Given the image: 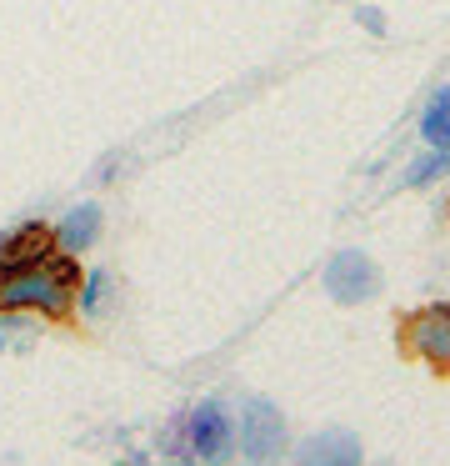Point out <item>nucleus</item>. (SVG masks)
Masks as SVG:
<instances>
[{"instance_id":"nucleus-2","label":"nucleus","mask_w":450,"mask_h":466,"mask_svg":"<svg viewBox=\"0 0 450 466\" xmlns=\"http://www.w3.org/2000/svg\"><path fill=\"white\" fill-rule=\"evenodd\" d=\"M285 416H280L275 401L265 396H250L245 411H240V426H235V446L250 456V461H275L285 451Z\"/></svg>"},{"instance_id":"nucleus-1","label":"nucleus","mask_w":450,"mask_h":466,"mask_svg":"<svg viewBox=\"0 0 450 466\" xmlns=\"http://www.w3.org/2000/svg\"><path fill=\"white\" fill-rule=\"evenodd\" d=\"M75 296V261L65 251H40L25 261L0 266V311H45L65 316Z\"/></svg>"},{"instance_id":"nucleus-6","label":"nucleus","mask_w":450,"mask_h":466,"mask_svg":"<svg viewBox=\"0 0 450 466\" xmlns=\"http://www.w3.org/2000/svg\"><path fill=\"white\" fill-rule=\"evenodd\" d=\"M360 461H365V451H360L355 431H340V426L315 431L295 446V466H360Z\"/></svg>"},{"instance_id":"nucleus-12","label":"nucleus","mask_w":450,"mask_h":466,"mask_svg":"<svg viewBox=\"0 0 450 466\" xmlns=\"http://www.w3.org/2000/svg\"><path fill=\"white\" fill-rule=\"evenodd\" d=\"M360 25H365V31H385V15H380V11H360Z\"/></svg>"},{"instance_id":"nucleus-8","label":"nucleus","mask_w":450,"mask_h":466,"mask_svg":"<svg viewBox=\"0 0 450 466\" xmlns=\"http://www.w3.org/2000/svg\"><path fill=\"white\" fill-rule=\"evenodd\" d=\"M50 226H40V221H30V226H20V231H10V236H0V266H10V261H25V256H40V251H50Z\"/></svg>"},{"instance_id":"nucleus-9","label":"nucleus","mask_w":450,"mask_h":466,"mask_svg":"<svg viewBox=\"0 0 450 466\" xmlns=\"http://www.w3.org/2000/svg\"><path fill=\"white\" fill-rule=\"evenodd\" d=\"M420 136L430 141V151H450V86H440L420 111Z\"/></svg>"},{"instance_id":"nucleus-13","label":"nucleus","mask_w":450,"mask_h":466,"mask_svg":"<svg viewBox=\"0 0 450 466\" xmlns=\"http://www.w3.org/2000/svg\"><path fill=\"white\" fill-rule=\"evenodd\" d=\"M250 466H275V461H250Z\"/></svg>"},{"instance_id":"nucleus-3","label":"nucleus","mask_w":450,"mask_h":466,"mask_svg":"<svg viewBox=\"0 0 450 466\" xmlns=\"http://www.w3.org/2000/svg\"><path fill=\"white\" fill-rule=\"evenodd\" d=\"M185 436H190V446H195V456L210 466H225L230 456H235V416L225 411L220 396H210V401H200L195 411H190Z\"/></svg>"},{"instance_id":"nucleus-5","label":"nucleus","mask_w":450,"mask_h":466,"mask_svg":"<svg viewBox=\"0 0 450 466\" xmlns=\"http://www.w3.org/2000/svg\"><path fill=\"white\" fill-rule=\"evenodd\" d=\"M405 346L420 356V361L435 366V371H450V301L420 306V311L405 321Z\"/></svg>"},{"instance_id":"nucleus-10","label":"nucleus","mask_w":450,"mask_h":466,"mask_svg":"<svg viewBox=\"0 0 450 466\" xmlns=\"http://www.w3.org/2000/svg\"><path fill=\"white\" fill-rule=\"evenodd\" d=\"M440 171H450V156L445 151H425V156H415V166L405 171V181L410 186H430Z\"/></svg>"},{"instance_id":"nucleus-14","label":"nucleus","mask_w":450,"mask_h":466,"mask_svg":"<svg viewBox=\"0 0 450 466\" xmlns=\"http://www.w3.org/2000/svg\"><path fill=\"white\" fill-rule=\"evenodd\" d=\"M175 466H185V461H175Z\"/></svg>"},{"instance_id":"nucleus-4","label":"nucleus","mask_w":450,"mask_h":466,"mask_svg":"<svg viewBox=\"0 0 450 466\" xmlns=\"http://www.w3.org/2000/svg\"><path fill=\"white\" fill-rule=\"evenodd\" d=\"M325 291L340 306H360L380 291V266L365 251H335L325 261Z\"/></svg>"},{"instance_id":"nucleus-11","label":"nucleus","mask_w":450,"mask_h":466,"mask_svg":"<svg viewBox=\"0 0 450 466\" xmlns=\"http://www.w3.org/2000/svg\"><path fill=\"white\" fill-rule=\"evenodd\" d=\"M105 296H110V276H105V271H90V276H85V296H80V311H85V316H100Z\"/></svg>"},{"instance_id":"nucleus-7","label":"nucleus","mask_w":450,"mask_h":466,"mask_svg":"<svg viewBox=\"0 0 450 466\" xmlns=\"http://www.w3.org/2000/svg\"><path fill=\"white\" fill-rule=\"evenodd\" d=\"M50 241H55V251H65V256L95 246V241H100V206H95V201L70 206V211L60 216V226L50 231Z\"/></svg>"}]
</instances>
